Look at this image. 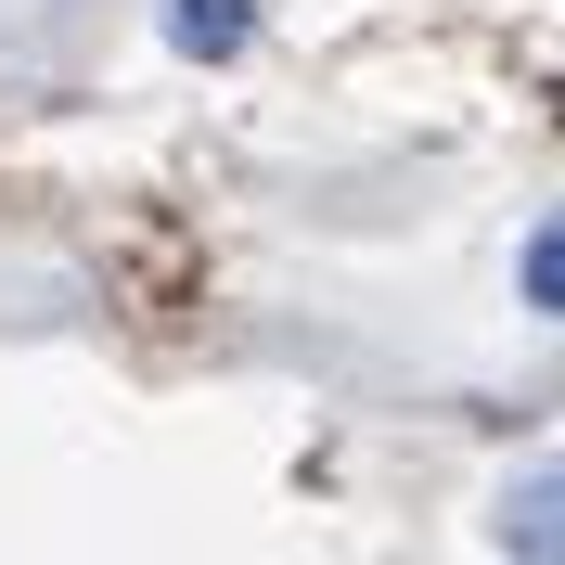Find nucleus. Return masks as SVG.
I'll list each match as a JSON object with an SVG mask.
<instances>
[{
  "label": "nucleus",
  "instance_id": "obj_2",
  "mask_svg": "<svg viewBox=\"0 0 565 565\" xmlns=\"http://www.w3.org/2000/svg\"><path fill=\"white\" fill-rule=\"evenodd\" d=\"M553 282H565V232L540 218V232H527V309H553Z\"/></svg>",
  "mask_w": 565,
  "mask_h": 565
},
{
  "label": "nucleus",
  "instance_id": "obj_1",
  "mask_svg": "<svg viewBox=\"0 0 565 565\" xmlns=\"http://www.w3.org/2000/svg\"><path fill=\"white\" fill-rule=\"evenodd\" d=\"M245 26H257L245 0H168V39H180V52H245Z\"/></svg>",
  "mask_w": 565,
  "mask_h": 565
}]
</instances>
